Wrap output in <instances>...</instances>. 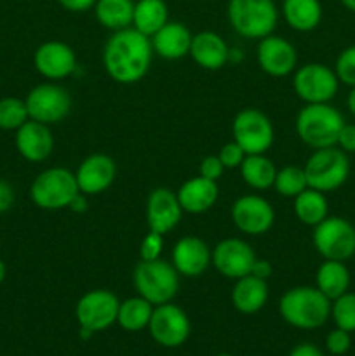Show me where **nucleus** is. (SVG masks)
Here are the masks:
<instances>
[{
  "label": "nucleus",
  "mask_w": 355,
  "mask_h": 356,
  "mask_svg": "<svg viewBox=\"0 0 355 356\" xmlns=\"http://www.w3.org/2000/svg\"><path fill=\"white\" fill-rule=\"evenodd\" d=\"M14 204V190L7 181L0 179V214L9 211Z\"/></svg>",
  "instance_id": "79ce46f5"
},
{
  "label": "nucleus",
  "mask_w": 355,
  "mask_h": 356,
  "mask_svg": "<svg viewBox=\"0 0 355 356\" xmlns=\"http://www.w3.org/2000/svg\"><path fill=\"white\" fill-rule=\"evenodd\" d=\"M347 106H348V110H350V113L355 117V87H352L350 94H348Z\"/></svg>",
  "instance_id": "de8ad7c7"
},
{
  "label": "nucleus",
  "mask_w": 355,
  "mask_h": 356,
  "mask_svg": "<svg viewBox=\"0 0 355 356\" xmlns=\"http://www.w3.org/2000/svg\"><path fill=\"white\" fill-rule=\"evenodd\" d=\"M218 197L219 191L216 181L205 179L202 176L187 181L178 191L181 209L191 214H202L209 211L216 204Z\"/></svg>",
  "instance_id": "b1692460"
},
{
  "label": "nucleus",
  "mask_w": 355,
  "mask_h": 356,
  "mask_svg": "<svg viewBox=\"0 0 355 356\" xmlns=\"http://www.w3.org/2000/svg\"><path fill=\"white\" fill-rule=\"evenodd\" d=\"M190 54L198 66L205 70H219L228 61L230 51L225 40L214 31H200L191 38Z\"/></svg>",
  "instance_id": "4be33fe9"
},
{
  "label": "nucleus",
  "mask_w": 355,
  "mask_h": 356,
  "mask_svg": "<svg viewBox=\"0 0 355 356\" xmlns=\"http://www.w3.org/2000/svg\"><path fill=\"white\" fill-rule=\"evenodd\" d=\"M303 170L308 188L326 193L343 186L350 174V160L343 149L329 146V148L315 149L306 160Z\"/></svg>",
  "instance_id": "423d86ee"
},
{
  "label": "nucleus",
  "mask_w": 355,
  "mask_h": 356,
  "mask_svg": "<svg viewBox=\"0 0 355 356\" xmlns=\"http://www.w3.org/2000/svg\"><path fill=\"white\" fill-rule=\"evenodd\" d=\"M281 315L296 329H319L331 316V299L317 287H294L281 299Z\"/></svg>",
  "instance_id": "f03ea898"
},
{
  "label": "nucleus",
  "mask_w": 355,
  "mask_h": 356,
  "mask_svg": "<svg viewBox=\"0 0 355 356\" xmlns=\"http://www.w3.org/2000/svg\"><path fill=\"white\" fill-rule=\"evenodd\" d=\"M218 356H232V355H226V353H223V355H218Z\"/></svg>",
  "instance_id": "3c124183"
},
{
  "label": "nucleus",
  "mask_w": 355,
  "mask_h": 356,
  "mask_svg": "<svg viewBox=\"0 0 355 356\" xmlns=\"http://www.w3.org/2000/svg\"><path fill=\"white\" fill-rule=\"evenodd\" d=\"M30 120L51 125L58 124L72 108L70 94L56 83H40L33 87L24 99Z\"/></svg>",
  "instance_id": "9d476101"
},
{
  "label": "nucleus",
  "mask_w": 355,
  "mask_h": 356,
  "mask_svg": "<svg viewBox=\"0 0 355 356\" xmlns=\"http://www.w3.org/2000/svg\"><path fill=\"white\" fill-rule=\"evenodd\" d=\"M198 170H200V176L205 177V179L218 181L221 177L225 167H223L221 160L218 156H205L200 162V169Z\"/></svg>",
  "instance_id": "ea45409f"
},
{
  "label": "nucleus",
  "mask_w": 355,
  "mask_h": 356,
  "mask_svg": "<svg viewBox=\"0 0 355 356\" xmlns=\"http://www.w3.org/2000/svg\"><path fill=\"white\" fill-rule=\"evenodd\" d=\"M331 316L338 329L355 332V292H345L331 301Z\"/></svg>",
  "instance_id": "f704fd0d"
},
{
  "label": "nucleus",
  "mask_w": 355,
  "mask_h": 356,
  "mask_svg": "<svg viewBox=\"0 0 355 356\" xmlns=\"http://www.w3.org/2000/svg\"><path fill=\"white\" fill-rule=\"evenodd\" d=\"M268 299L267 280L247 275L237 280L235 287L232 291V302L240 313L244 315H253L258 313Z\"/></svg>",
  "instance_id": "393cba45"
},
{
  "label": "nucleus",
  "mask_w": 355,
  "mask_h": 356,
  "mask_svg": "<svg viewBox=\"0 0 355 356\" xmlns=\"http://www.w3.org/2000/svg\"><path fill=\"white\" fill-rule=\"evenodd\" d=\"M218 159L221 160V163L225 169H235V167L242 165L244 159H246V152H244V149L240 148L235 141H232V143H228V145L223 146L221 152H219V155H218Z\"/></svg>",
  "instance_id": "58836bf2"
},
{
  "label": "nucleus",
  "mask_w": 355,
  "mask_h": 356,
  "mask_svg": "<svg viewBox=\"0 0 355 356\" xmlns=\"http://www.w3.org/2000/svg\"><path fill=\"white\" fill-rule=\"evenodd\" d=\"M152 313L153 305L145 298H129L118 306L117 323L127 332H138L148 327Z\"/></svg>",
  "instance_id": "7c9ffc66"
},
{
  "label": "nucleus",
  "mask_w": 355,
  "mask_h": 356,
  "mask_svg": "<svg viewBox=\"0 0 355 356\" xmlns=\"http://www.w3.org/2000/svg\"><path fill=\"white\" fill-rule=\"evenodd\" d=\"M3 278H6V264H3V261L0 259V284L3 282Z\"/></svg>",
  "instance_id": "8fccbe9b"
},
{
  "label": "nucleus",
  "mask_w": 355,
  "mask_h": 356,
  "mask_svg": "<svg viewBox=\"0 0 355 356\" xmlns=\"http://www.w3.org/2000/svg\"><path fill=\"white\" fill-rule=\"evenodd\" d=\"M298 56L296 49L285 38L268 35L258 45V63L268 75L285 76L294 70Z\"/></svg>",
  "instance_id": "a211bd4d"
},
{
  "label": "nucleus",
  "mask_w": 355,
  "mask_h": 356,
  "mask_svg": "<svg viewBox=\"0 0 355 356\" xmlns=\"http://www.w3.org/2000/svg\"><path fill=\"white\" fill-rule=\"evenodd\" d=\"M191 33L184 24L167 21L152 37V47L160 58L180 59L190 54Z\"/></svg>",
  "instance_id": "5701e85b"
},
{
  "label": "nucleus",
  "mask_w": 355,
  "mask_h": 356,
  "mask_svg": "<svg viewBox=\"0 0 355 356\" xmlns=\"http://www.w3.org/2000/svg\"><path fill=\"white\" fill-rule=\"evenodd\" d=\"M211 261L223 277L239 280L251 273L256 256L244 240L226 238L216 245L214 252L211 254Z\"/></svg>",
  "instance_id": "2eb2a0df"
},
{
  "label": "nucleus",
  "mask_w": 355,
  "mask_h": 356,
  "mask_svg": "<svg viewBox=\"0 0 355 356\" xmlns=\"http://www.w3.org/2000/svg\"><path fill=\"white\" fill-rule=\"evenodd\" d=\"M132 280L139 296L153 306L171 302L180 291L178 270L162 259L141 261L136 266Z\"/></svg>",
  "instance_id": "20e7f679"
},
{
  "label": "nucleus",
  "mask_w": 355,
  "mask_h": 356,
  "mask_svg": "<svg viewBox=\"0 0 355 356\" xmlns=\"http://www.w3.org/2000/svg\"><path fill=\"white\" fill-rule=\"evenodd\" d=\"M282 13L289 26L298 31H312L322 19V6L319 0H284Z\"/></svg>",
  "instance_id": "bb28decb"
},
{
  "label": "nucleus",
  "mask_w": 355,
  "mask_h": 356,
  "mask_svg": "<svg viewBox=\"0 0 355 356\" xmlns=\"http://www.w3.org/2000/svg\"><path fill=\"white\" fill-rule=\"evenodd\" d=\"M79 191L75 174L63 167H52L35 177L30 195L37 207L45 211H59L68 207Z\"/></svg>",
  "instance_id": "0eeeda50"
},
{
  "label": "nucleus",
  "mask_w": 355,
  "mask_h": 356,
  "mask_svg": "<svg viewBox=\"0 0 355 356\" xmlns=\"http://www.w3.org/2000/svg\"><path fill=\"white\" fill-rule=\"evenodd\" d=\"M153 341L164 348H178L190 336V320L187 313L176 305H159L153 308L148 323Z\"/></svg>",
  "instance_id": "f8f14e48"
},
{
  "label": "nucleus",
  "mask_w": 355,
  "mask_h": 356,
  "mask_svg": "<svg viewBox=\"0 0 355 356\" xmlns=\"http://www.w3.org/2000/svg\"><path fill=\"white\" fill-rule=\"evenodd\" d=\"M341 3H343L348 10L355 13V0H341Z\"/></svg>",
  "instance_id": "09e8293b"
},
{
  "label": "nucleus",
  "mask_w": 355,
  "mask_h": 356,
  "mask_svg": "<svg viewBox=\"0 0 355 356\" xmlns=\"http://www.w3.org/2000/svg\"><path fill=\"white\" fill-rule=\"evenodd\" d=\"M120 301L108 291H90L77 302L75 315L79 325L93 332H101L117 322Z\"/></svg>",
  "instance_id": "ddd939ff"
},
{
  "label": "nucleus",
  "mask_w": 355,
  "mask_h": 356,
  "mask_svg": "<svg viewBox=\"0 0 355 356\" xmlns=\"http://www.w3.org/2000/svg\"><path fill=\"white\" fill-rule=\"evenodd\" d=\"M274 0H230L228 19L233 30L246 38H265L277 26Z\"/></svg>",
  "instance_id": "39448f33"
},
{
  "label": "nucleus",
  "mask_w": 355,
  "mask_h": 356,
  "mask_svg": "<svg viewBox=\"0 0 355 356\" xmlns=\"http://www.w3.org/2000/svg\"><path fill=\"white\" fill-rule=\"evenodd\" d=\"M345 118L329 103L306 104L296 118V132L310 148L320 149L336 146Z\"/></svg>",
  "instance_id": "7ed1b4c3"
},
{
  "label": "nucleus",
  "mask_w": 355,
  "mask_h": 356,
  "mask_svg": "<svg viewBox=\"0 0 355 356\" xmlns=\"http://www.w3.org/2000/svg\"><path fill=\"white\" fill-rule=\"evenodd\" d=\"M336 146L345 153H355V124H345L341 127Z\"/></svg>",
  "instance_id": "a19ab883"
},
{
  "label": "nucleus",
  "mask_w": 355,
  "mask_h": 356,
  "mask_svg": "<svg viewBox=\"0 0 355 356\" xmlns=\"http://www.w3.org/2000/svg\"><path fill=\"white\" fill-rule=\"evenodd\" d=\"M274 186L275 190H277V193L282 195V197H298L303 190L308 188L305 170H303L301 167L296 165H289L277 170V177H275Z\"/></svg>",
  "instance_id": "473e14b6"
},
{
  "label": "nucleus",
  "mask_w": 355,
  "mask_h": 356,
  "mask_svg": "<svg viewBox=\"0 0 355 356\" xmlns=\"http://www.w3.org/2000/svg\"><path fill=\"white\" fill-rule=\"evenodd\" d=\"M233 141L246 155H263L274 143V125L270 118L256 108L239 111L233 120Z\"/></svg>",
  "instance_id": "1a4fd4ad"
},
{
  "label": "nucleus",
  "mask_w": 355,
  "mask_h": 356,
  "mask_svg": "<svg viewBox=\"0 0 355 356\" xmlns=\"http://www.w3.org/2000/svg\"><path fill=\"white\" fill-rule=\"evenodd\" d=\"M326 348L329 353L333 355H345L348 353V350L352 348V337H350V332H347V330L343 329H334L333 332L327 334L326 337Z\"/></svg>",
  "instance_id": "e433bc0d"
},
{
  "label": "nucleus",
  "mask_w": 355,
  "mask_h": 356,
  "mask_svg": "<svg viewBox=\"0 0 355 356\" xmlns=\"http://www.w3.org/2000/svg\"><path fill=\"white\" fill-rule=\"evenodd\" d=\"M58 2L72 13H84V10H89L90 7H94L97 0H58Z\"/></svg>",
  "instance_id": "37998d69"
},
{
  "label": "nucleus",
  "mask_w": 355,
  "mask_h": 356,
  "mask_svg": "<svg viewBox=\"0 0 355 356\" xmlns=\"http://www.w3.org/2000/svg\"><path fill=\"white\" fill-rule=\"evenodd\" d=\"M289 356H324V355L322 351H320L317 346H313V344L303 343V344H298Z\"/></svg>",
  "instance_id": "a18cd8bd"
},
{
  "label": "nucleus",
  "mask_w": 355,
  "mask_h": 356,
  "mask_svg": "<svg viewBox=\"0 0 355 356\" xmlns=\"http://www.w3.org/2000/svg\"><path fill=\"white\" fill-rule=\"evenodd\" d=\"M68 207L72 209V211H75V212H84V211H86V209H87L86 193H82V191H79V193H77L75 197H73V200L70 202Z\"/></svg>",
  "instance_id": "49530a36"
},
{
  "label": "nucleus",
  "mask_w": 355,
  "mask_h": 356,
  "mask_svg": "<svg viewBox=\"0 0 355 356\" xmlns=\"http://www.w3.org/2000/svg\"><path fill=\"white\" fill-rule=\"evenodd\" d=\"M294 212L303 225L317 226L327 218L329 207L322 191L306 188L298 197H294Z\"/></svg>",
  "instance_id": "c756f323"
},
{
  "label": "nucleus",
  "mask_w": 355,
  "mask_h": 356,
  "mask_svg": "<svg viewBox=\"0 0 355 356\" xmlns=\"http://www.w3.org/2000/svg\"><path fill=\"white\" fill-rule=\"evenodd\" d=\"M338 86L340 80L336 73L320 63H308L301 66L294 75L296 94L306 104L329 103L336 96Z\"/></svg>",
  "instance_id": "9b49d317"
},
{
  "label": "nucleus",
  "mask_w": 355,
  "mask_h": 356,
  "mask_svg": "<svg viewBox=\"0 0 355 356\" xmlns=\"http://www.w3.org/2000/svg\"><path fill=\"white\" fill-rule=\"evenodd\" d=\"M162 245H164V235L150 229V233L145 236V240H143L141 250H139V254H141V261L159 259L160 252H162Z\"/></svg>",
  "instance_id": "4c0bfd02"
},
{
  "label": "nucleus",
  "mask_w": 355,
  "mask_h": 356,
  "mask_svg": "<svg viewBox=\"0 0 355 356\" xmlns=\"http://www.w3.org/2000/svg\"><path fill=\"white\" fill-rule=\"evenodd\" d=\"M35 68L45 79L59 80L72 75L77 68L75 52L63 42H45L35 51Z\"/></svg>",
  "instance_id": "dca6fc26"
},
{
  "label": "nucleus",
  "mask_w": 355,
  "mask_h": 356,
  "mask_svg": "<svg viewBox=\"0 0 355 356\" xmlns=\"http://www.w3.org/2000/svg\"><path fill=\"white\" fill-rule=\"evenodd\" d=\"M244 181L254 190H267L274 186L277 169L274 162L265 155H246L242 165H240Z\"/></svg>",
  "instance_id": "2f4dec72"
},
{
  "label": "nucleus",
  "mask_w": 355,
  "mask_h": 356,
  "mask_svg": "<svg viewBox=\"0 0 355 356\" xmlns=\"http://www.w3.org/2000/svg\"><path fill=\"white\" fill-rule=\"evenodd\" d=\"M313 245L317 252L329 261H347L355 254V228L343 218H329L315 226Z\"/></svg>",
  "instance_id": "6e6552de"
},
{
  "label": "nucleus",
  "mask_w": 355,
  "mask_h": 356,
  "mask_svg": "<svg viewBox=\"0 0 355 356\" xmlns=\"http://www.w3.org/2000/svg\"><path fill=\"white\" fill-rule=\"evenodd\" d=\"M167 6L164 0H138L134 3L132 24L146 37H153L167 23Z\"/></svg>",
  "instance_id": "cd10ccee"
},
{
  "label": "nucleus",
  "mask_w": 355,
  "mask_h": 356,
  "mask_svg": "<svg viewBox=\"0 0 355 356\" xmlns=\"http://www.w3.org/2000/svg\"><path fill=\"white\" fill-rule=\"evenodd\" d=\"M115 162L108 155H90L80 163L75 177L86 195H100L111 186L115 179Z\"/></svg>",
  "instance_id": "6ab92c4d"
},
{
  "label": "nucleus",
  "mask_w": 355,
  "mask_h": 356,
  "mask_svg": "<svg viewBox=\"0 0 355 356\" xmlns=\"http://www.w3.org/2000/svg\"><path fill=\"white\" fill-rule=\"evenodd\" d=\"M181 209L178 195L169 188H157L150 193L146 204V221L152 232L166 235L181 221Z\"/></svg>",
  "instance_id": "f3484780"
},
{
  "label": "nucleus",
  "mask_w": 355,
  "mask_h": 356,
  "mask_svg": "<svg viewBox=\"0 0 355 356\" xmlns=\"http://www.w3.org/2000/svg\"><path fill=\"white\" fill-rule=\"evenodd\" d=\"M26 103L17 97L0 99V129L2 131H17L28 120Z\"/></svg>",
  "instance_id": "72a5a7b5"
},
{
  "label": "nucleus",
  "mask_w": 355,
  "mask_h": 356,
  "mask_svg": "<svg viewBox=\"0 0 355 356\" xmlns=\"http://www.w3.org/2000/svg\"><path fill=\"white\" fill-rule=\"evenodd\" d=\"M173 266L184 277H200L211 263L207 245L197 236H184L173 249Z\"/></svg>",
  "instance_id": "412c9836"
},
{
  "label": "nucleus",
  "mask_w": 355,
  "mask_h": 356,
  "mask_svg": "<svg viewBox=\"0 0 355 356\" xmlns=\"http://www.w3.org/2000/svg\"><path fill=\"white\" fill-rule=\"evenodd\" d=\"M232 219L240 232L247 235H263L274 225L275 212L265 198L246 195L233 204Z\"/></svg>",
  "instance_id": "4468645a"
},
{
  "label": "nucleus",
  "mask_w": 355,
  "mask_h": 356,
  "mask_svg": "<svg viewBox=\"0 0 355 356\" xmlns=\"http://www.w3.org/2000/svg\"><path fill=\"white\" fill-rule=\"evenodd\" d=\"M16 148L23 159L30 162H42L54 148V139L45 124L26 120L16 132Z\"/></svg>",
  "instance_id": "aec40b11"
},
{
  "label": "nucleus",
  "mask_w": 355,
  "mask_h": 356,
  "mask_svg": "<svg viewBox=\"0 0 355 356\" xmlns=\"http://www.w3.org/2000/svg\"><path fill=\"white\" fill-rule=\"evenodd\" d=\"M350 287V271L345 266L343 261L326 259L317 270V289L334 301L336 298L348 292Z\"/></svg>",
  "instance_id": "a878e982"
},
{
  "label": "nucleus",
  "mask_w": 355,
  "mask_h": 356,
  "mask_svg": "<svg viewBox=\"0 0 355 356\" xmlns=\"http://www.w3.org/2000/svg\"><path fill=\"white\" fill-rule=\"evenodd\" d=\"M152 52L150 37L136 28H124L115 31L104 45V70L115 82L136 83L148 72Z\"/></svg>",
  "instance_id": "f257e3e1"
},
{
  "label": "nucleus",
  "mask_w": 355,
  "mask_h": 356,
  "mask_svg": "<svg viewBox=\"0 0 355 356\" xmlns=\"http://www.w3.org/2000/svg\"><path fill=\"white\" fill-rule=\"evenodd\" d=\"M334 73H336L338 80L343 82L345 86L355 87V45H350L340 52L336 66H334Z\"/></svg>",
  "instance_id": "c9c22d12"
},
{
  "label": "nucleus",
  "mask_w": 355,
  "mask_h": 356,
  "mask_svg": "<svg viewBox=\"0 0 355 356\" xmlns=\"http://www.w3.org/2000/svg\"><path fill=\"white\" fill-rule=\"evenodd\" d=\"M249 275L261 278V280H267V278L271 275V264L268 263V261L258 259L256 257V261L253 263V268H251Z\"/></svg>",
  "instance_id": "c03bdc74"
},
{
  "label": "nucleus",
  "mask_w": 355,
  "mask_h": 356,
  "mask_svg": "<svg viewBox=\"0 0 355 356\" xmlns=\"http://www.w3.org/2000/svg\"><path fill=\"white\" fill-rule=\"evenodd\" d=\"M96 17L108 30H124L132 24L134 2L132 0H97L94 3Z\"/></svg>",
  "instance_id": "c85d7f7f"
}]
</instances>
